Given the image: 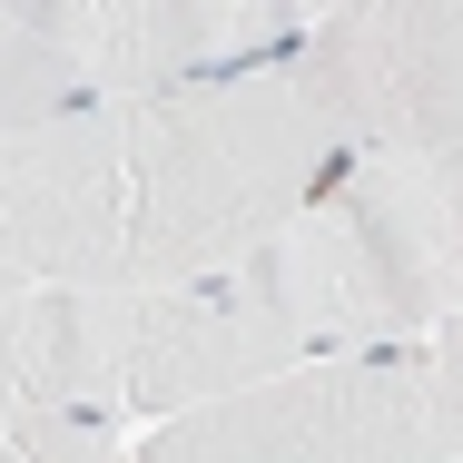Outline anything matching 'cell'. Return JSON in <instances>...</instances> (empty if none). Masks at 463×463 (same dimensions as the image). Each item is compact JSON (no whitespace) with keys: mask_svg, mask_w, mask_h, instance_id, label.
I'll list each match as a JSON object with an SVG mask.
<instances>
[{"mask_svg":"<svg viewBox=\"0 0 463 463\" xmlns=\"http://www.w3.org/2000/svg\"><path fill=\"white\" fill-rule=\"evenodd\" d=\"M355 138L306 99L296 60L168 99L0 128V296H197L267 257L335 187Z\"/></svg>","mask_w":463,"mask_h":463,"instance_id":"cell-1","label":"cell"},{"mask_svg":"<svg viewBox=\"0 0 463 463\" xmlns=\"http://www.w3.org/2000/svg\"><path fill=\"white\" fill-rule=\"evenodd\" d=\"M227 296L286 365L434 345L463 316V148H355Z\"/></svg>","mask_w":463,"mask_h":463,"instance_id":"cell-2","label":"cell"},{"mask_svg":"<svg viewBox=\"0 0 463 463\" xmlns=\"http://www.w3.org/2000/svg\"><path fill=\"white\" fill-rule=\"evenodd\" d=\"M0 374L10 404H70L109 424H178L267 374H296L267 326L227 296H80V286H10L0 296Z\"/></svg>","mask_w":463,"mask_h":463,"instance_id":"cell-3","label":"cell"},{"mask_svg":"<svg viewBox=\"0 0 463 463\" xmlns=\"http://www.w3.org/2000/svg\"><path fill=\"white\" fill-rule=\"evenodd\" d=\"M306 30L286 0H20L0 30V128L286 70Z\"/></svg>","mask_w":463,"mask_h":463,"instance_id":"cell-4","label":"cell"},{"mask_svg":"<svg viewBox=\"0 0 463 463\" xmlns=\"http://www.w3.org/2000/svg\"><path fill=\"white\" fill-rule=\"evenodd\" d=\"M424 444H434V365L424 345H384L148 424L128 463H424Z\"/></svg>","mask_w":463,"mask_h":463,"instance_id":"cell-5","label":"cell"},{"mask_svg":"<svg viewBox=\"0 0 463 463\" xmlns=\"http://www.w3.org/2000/svg\"><path fill=\"white\" fill-rule=\"evenodd\" d=\"M296 80L355 148H463V0L326 10Z\"/></svg>","mask_w":463,"mask_h":463,"instance_id":"cell-6","label":"cell"},{"mask_svg":"<svg viewBox=\"0 0 463 463\" xmlns=\"http://www.w3.org/2000/svg\"><path fill=\"white\" fill-rule=\"evenodd\" d=\"M128 424L70 414V404H10L0 414V463H128Z\"/></svg>","mask_w":463,"mask_h":463,"instance_id":"cell-7","label":"cell"},{"mask_svg":"<svg viewBox=\"0 0 463 463\" xmlns=\"http://www.w3.org/2000/svg\"><path fill=\"white\" fill-rule=\"evenodd\" d=\"M424 365H434V444H424V463H463V316L424 345Z\"/></svg>","mask_w":463,"mask_h":463,"instance_id":"cell-8","label":"cell"}]
</instances>
